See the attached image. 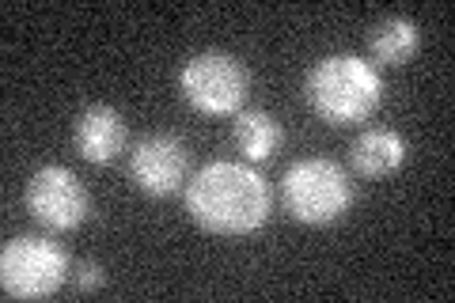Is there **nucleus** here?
I'll use <instances>...</instances> for the list:
<instances>
[{
	"mask_svg": "<svg viewBox=\"0 0 455 303\" xmlns=\"http://www.w3.org/2000/svg\"><path fill=\"white\" fill-rule=\"evenodd\" d=\"M190 175V152L175 133H152L140 137L130 155V179L140 194L167 197L179 186H187Z\"/></svg>",
	"mask_w": 455,
	"mask_h": 303,
	"instance_id": "0eeeda50",
	"label": "nucleus"
},
{
	"mask_svg": "<svg viewBox=\"0 0 455 303\" xmlns=\"http://www.w3.org/2000/svg\"><path fill=\"white\" fill-rule=\"evenodd\" d=\"M179 92L205 118H228V114L243 110L251 92V72L232 53L205 50V53H194L179 68Z\"/></svg>",
	"mask_w": 455,
	"mask_h": 303,
	"instance_id": "20e7f679",
	"label": "nucleus"
},
{
	"mask_svg": "<svg viewBox=\"0 0 455 303\" xmlns=\"http://www.w3.org/2000/svg\"><path fill=\"white\" fill-rule=\"evenodd\" d=\"M107 284V269L99 262H76V292H95Z\"/></svg>",
	"mask_w": 455,
	"mask_h": 303,
	"instance_id": "f8f14e48",
	"label": "nucleus"
},
{
	"mask_svg": "<svg viewBox=\"0 0 455 303\" xmlns=\"http://www.w3.org/2000/svg\"><path fill=\"white\" fill-rule=\"evenodd\" d=\"M125 140H130L125 118L107 103H92L73 125L76 155L80 160H88V163H95V167L118 160V155L125 152Z\"/></svg>",
	"mask_w": 455,
	"mask_h": 303,
	"instance_id": "6e6552de",
	"label": "nucleus"
},
{
	"mask_svg": "<svg viewBox=\"0 0 455 303\" xmlns=\"http://www.w3.org/2000/svg\"><path fill=\"white\" fill-rule=\"evenodd\" d=\"M68 254L46 235L8 239L0 251V288L12 299H46L68 281Z\"/></svg>",
	"mask_w": 455,
	"mask_h": 303,
	"instance_id": "39448f33",
	"label": "nucleus"
},
{
	"mask_svg": "<svg viewBox=\"0 0 455 303\" xmlns=\"http://www.w3.org/2000/svg\"><path fill=\"white\" fill-rule=\"evenodd\" d=\"M274 194L251 163L212 160L187 182V212L209 235L243 239L266 227Z\"/></svg>",
	"mask_w": 455,
	"mask_h": 303,
	"instance_id": "f257e3e1",
	"label": "nucleus"
},
{
	"mask_svg": "<svg viewBox=\"0 0 455 303\" xmlns=\"http://www.w3.org/2000/svg\"><path fill=\"white\" fill-rule=\"evenodd\" d=\"M383 95H387V88H383L379 68L353 53L323 57L304 80V103L319 122L334 129L368 122L379 110Z\"/></svg>",
	"mask_w": 455,
	"mask_h": 303,
	"instance_id": "f03ea898",
	"label": "nucleus"
},
{
	"mask_svg": "<svg viewBox=\"0 0 455 303\" xmlns=\"http://www.w3.org/2000/svg\"><path fill=\"white\" fill-rule=\"evenodd\" d=\"M421 46V31L414 20L406 16H387L368 31V53L379 65H406Z\"/></svg>",
	"mask_w": 455,
	"mask_h": 303,
	"instance_id": "9b49d317",
	"label": "nucleus"
},
{
	"mask_svg": "<svg viewBox=\"0 0 455 303\" xmlns=\"http://www.w3.org/2000/svg\"><path fill=\"white\" fill-rule=\"evenodd\" d=\"M410 155V144L398 129H387V125H372L353 140L349 148V160H353V171L364 179H387L395 171H403Z\"/></svg>",
	"mask_w": 455,
	"mask_h": 303,
	"instance_id": "1a4fd4ad",
	"label": "nucleus"
},
{
	"mask_svg": "<svg viewBox=\"0 0 455 303\" xmlns=\"http://www.w3.org/2000/svg\"><path fill=\"white\" fill-rule=\"evenodd\" d=\"M27 209L50 232H73V227L88 220L92 197L68 167L46 163L27 179Z\"/></svg>",
	"mask_w": 455,
	"mask_h": 303,
	"instance_id": "423d86ee",
	"label": "nucleus"
},
{
	"mask_svg": "<svg viewBox=\"0 0 455 303\" xmlns=\"http://www.w3.org/2000/svg\"><path fill=\"white\" fill-rule=\"evenodd\" d=\"M232 140L251 163H266L281 152L284 129L269 110H239L232 122Z\"/></svg>",
	"mask_w": 455,
	"mask_h": 303,
	"instance_id": "9d476101",
	"label": "nucleus"
},
{
	"mask_svg": "<svg viewBox=\"0 0 455 303\" xmlns=\"http://www.w3.org/2000/svg\"><path fill=\"white\" fill-rule=\"evenodd\" d=\"M281 201H284V212L296 224L326 227V224H338L349 212L353 182L341 163L323 160V155H307V160H296L284 171Z\"/></svg>",
	"mask_w": 455,
	"mask_h": 303,
	"instance_id": "7ed1b4c3",
	"label": "nucleus"
}]
</instances>
